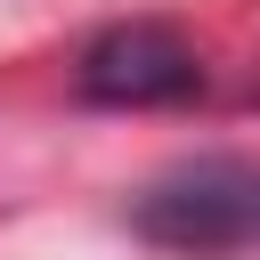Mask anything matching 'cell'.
I'll return each instance as SVG.
<instances>
[{
	"instance_id": "7a4b0ae2",
	"label": "cell",
	"mask_w": 260,
	"mask_h": 260,
	"mask_svg": "<svg viewBox=\"0 0 260 260\" xmlns=\"http://www.w3.org/2000/svg\"><path fill=\"white\" fill-rule=\"evenodd\" d=\"M195 89H203V65L171 24H114L81 49V98L98 106H179Z\"/></svg>"
},
{
	"instance_id": "6da1fadb",
	"label": "cell",
	"mask_w": 260,
	"mask_h": 260,
	"mask_svg": "<svg viewBox=\"0 0 260 260\" xmlns=\"http://www.w3.org/2000/svg\"><path fill=\"white\" fill-rule=\"evenodd\" d=\"M130 228L162 252H187V260L252 252L260 244V171L252 162H187L130 203Z\"/></svg>"
}]
</instances>
